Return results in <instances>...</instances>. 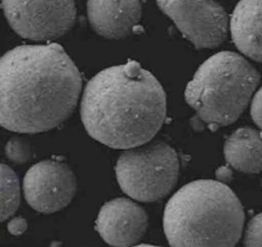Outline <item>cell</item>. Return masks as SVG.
<instances>
[{
  "label": "cell",
  "mask_w": 262,
  "mask_h": 247,
  "mask_svg": "<svg viewBox=\"0 0 262 247\" xmlns=\"http://www.w3.org/2000/svg\"><path fill=\"white\" fill-rule=\"evenodd\" d=\"M82 78L56 43L16 46L0 59V122L10 131L38 133L74 111Z\"/></svg>",
  "instance_id": "obj_1"
},
{
  "label": "cell",
  "mask_w": 262,
  "mask_h": 247,
  "mask_svg": "<svg viewBox=\"0 0 262 247\" xmlns=\"http://www.w3.org/2000/svg\"><path fill=\"white\" fill-rule=\"evenodd\" d=\"M80 113L92 138L127 150L147 143L160 130L166 93L150 72L129 60L100 71L87 82Z\"/></svg>",
  "instance_id": "obj_2"
},
{
  "label": "cell",
  "mask_w": 262,
  "mask_h": 247,
  "mask_svg": "<svg viewBox=\"0 0 262 247\" xmlns=\"http://www.w3.org/2000/svg\"><path fill=\"white\" fill-rule=\"evenodd\" d=\"M243 206L222 181L193 180L167 202L163 227L172 246H233L243 232Z\"/></svg>",
  "instance_id": "obj_3"
},
{
  "label": "cell",
  "mask_w": 262,
  "mask_h": 247,
  "mask_svg": "<svg viewBox=\"0 0 262 247\" xmlns=\"http://www.w3.org/2000/svg\"><path fill=\"white\" fill-rule=\"evenodd\" d=\"M259 81V72L244 56L221 51L199 67L184 97L202 122L216 128L233 123L244 113Z\"/></svg>",
  "instance_id": "obj_4"
},
{
  "label": "cell",
  "mask_w": 262,
  "mask_h": 247,
  "mask_svg": "<svg viewBox=\"0 0 262 247\" xmlns=\"http://www.w3.org/2000/svg\"><path fill=\"white\" fill-rule=\"evenodd\" d=\"M115 170L126 195L140 202H154L168 195L176 184L179 160L172 147L157 141L127 149Z\"/></svg>",
  "instance_id": "obj_5"
},
{
  "label": "cell",
  "mask_w": 262,
  "mask_h": 247,
  "mask_svg": "<svg viewBox=\"0 0 262 247\" xmlns=\"http://www.w3.org/2000/svg\"><path fill=\"white\" fill-rule=\"evenodd\" d=\"M2 8L16 34L36 41L63 35L76 18L75 0H2Z\"/></svg>",
  "instance_id": "obj_6"
},
{
  "label": "cell",
  "mask_w": 262,
  "mask_h": 247,
  "mask_svg": "<svg viewBox=\"0 0 262 247\" xmlns=\"http://www.w3.org/2000/svg\"><path fill=\"white\" fill-rule=\"evenodd\" d=\"M157 4L198 49L217 47L227 36L228 15L215 0H157Z\"/></svg>",
  "instance_id": "obj_7"
},
{
  "label": "cell",
  "mask_w": 262,
  "mask_h": 247,
  "mask_svg": "<svg viewBox=\"0 0 262 247\" xmlns=\"http://www.w3.org/2000/svg\"><path fill=\"white\" fill-rule=\"evenodd\" d=\"M76 177L63 162L44 160L33 165L24 177V195L38 212L53 213L66 207L76 192Z\"/></svg>",
  "instance_id": "obj_8"
},
{
  "label": "cell",
  "mask_w": 262,
  "mask_h": 247,
  "mask_svg": "<svg viewBox=\"0 0 262 247\" xmlns=\"http://www.w3.org/2000/svg\"><path fill=\"white\" fill-rule=\"evenodd\" d=\"M147 223V214L141 206L130 199L117 198L100 208L95 228L107 244L130 246L141 240Z\"/></svg>",
  "instance_id": "obj_9"
},
{
  "label": "cell",
  "mask_w": 262,
  "mask_h": 247,
  "mask_svg": "<svg viewBox=\"0 0 262 247\" xmlns=\"http://www.w3.org/2000/svg\"><path fill=\"white\" fill-rule=\"evenodd\" d=\"M88 20L93 30L107 39L130 35L141 18L140 0H88Z\"/></svg>",
  "instance_id": "obj_10"
},
{
  "label": "cell",
  "mask_w": 262,
  "mask_h": 247,
  "mask_svg": "<svg viewBox=\"0 0 262 247\" xmlns=\"http://www.w3.org/2000/svg\"><path fill=\"white\" fill-rule=\"evenodd\" d=\"M229 30L235 47L262 63V0H239L229 19Z\"/></svg>",
  "instance_id": "obj_11"
},
{
  "label": "cell",
  "mask_w": 262,
  "mask_h": 247,
  "mask_svg": "<svg viewBox=\"0 0 262 247\" xmlns=\"http://www.w3.org/2000/svg\"><path fill=\"white\" fill-rule=\"evenodd\" d=\"M226 162L245 173L262 171V134L251 127H241L226 139L223 148Z\"/></svg>",
  "instance_id": "obj_12"
},
{
  "label": "cell",
  "mask_w": 262,
  "mask_h": 247,
  "mask_svg": "<svg viewBox=\"0 0 262 247\" xmlns=\"http://www.w3.org/2000/svg\"><path fill=\"white\" fill-rule=\"evenodd\" d=\"M1 220L11 216L19 205V182L14 171L1 164Z\"/></svg>",
  "instance_id": "obj_13"
},
{
  "label": "cell",
  "mask_w": 262,
  "mask_h": 247,
  "mask_svg": "<svg viewBox=\"0 0 262 247\" xmlns=\"http://www.w3.org/2000/svg\"><path fill=\"white\" fill-rule=\"evenodd\" d=\"M6 157L17 164L28 162L33 155L31 145L20 137H12L5 146Z\"/></svg>",
  "instance_id": "obj_14"
},
{
  "label": "cell",
  "mask_w": 262,
  "mask_h": 247,
  "mask_svg": "<svg viewBox=\"0 0 262 247\" xmlns=\"http://www.w3.org/2000/svg\"><path fill=\"white\" fill-rule=\"evenodd\" d=\"M244 244L246 246H262V212L249 220L244 235Z\"/></svg>",
  "instance_id": "obj_15"
},
{
  "label": "cell",
  "mask_w": 262,
  "mask_h": 247,
  "mask_svg": "<svg viewBox=\"0 0 262 247\" xmlns=\"http://www.w3.org/2000/svg\"><path fill=\"white\" fill-rule=\"evenodd\" d=\"M251 116L254 122L262 128V87L254 94L251 102Z\"/></svg>",
  "instance_id": "obj_16"
},
{
  "label": "cell",
  "mask_w": 262,
  "mask_h": 247,
  "mask_svg": "<svg viewBox=\"0 0 262 247\" xmlns=\"http://www.w3.org/2000/svg\"><path fill=\"white\" fill-rule=\"evenodd\" d=\"M7 229L12 235H21L27 230V222L21 217H15L8 222Z\"/></svg>",
  "instance_id": "obj_17"
},
{
  "label": "cell",
  "mask_w": 262,
  "mask_h": 247,
  "mask_svg": "<svg viewBox=\"0 0 262 247\" xmlns=\"http://www.w3.org/2000/svg\"><path fill=\"white\" fill-rule=\"evenodd\" d=\"M216 177L219 181L227 182L232 178V172L227 166H221L216 170Z\"/></svg>",
  "instance_id": "obj_18"
}]
</instances>
